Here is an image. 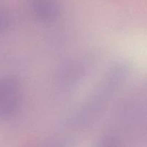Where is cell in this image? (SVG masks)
Instances as JSON below:
<instances>
[{
    "label": "cell",
    "instance_id": "7a4b0ae2",
    "mask_svg": "<svg viewBox=\"0 0 147 147\" xmlns=\"http://www.w3.org/2000/svg\"><path fill=\"white\" fill-rule=\"evenodd\" d=\"M31 8L37 20L50 22L60 14V7L55 0H31Z\"/></svg>",
    "mask_w": 147,
    "mask_h": 147
},
{
    "label": "cell",
    "instance_id": "3957f363",
    "mask_svg": "<svg viewBox=\"0 0 147 147\" xmlns=\"http://www.w3.org/2000/svg\"><path fill=\"white\" fill-rule=\"evenodd\" d=\"M9 26V20L7 14L0 9V35L5 32Z\"/></svg>",
    "mask_w": 147,
    "mask_h": 147
},
{
    "label": "cell",
    "instance_id": "6da1fadb",
    "mask_svg": "<svg viewBox=\"0 0 147 147\" xmlns=\"http://www.w3.org/2000/svg\"><path fill=\"white\" fill-rule=\"evenodd\" d=\"M18 83L11 78L0 80V116L8 118L20 109Z\"/></svg>",
    "mask_w": 147,
    "mask_h": 147
}]
</instances>
